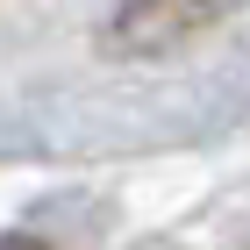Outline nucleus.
I'll return each mask as SVG.
<instances>
[{"instance_id": "obj_1", "label": "nucleus", "mask_w": 250, "mask_h": 250, "mask_svg": "<svg viewBox=\"0 0 250 250\" xmlns=\"http://www.w3.org/2000/svg\"><path fill=\"white\" fill-rule=\"evenodd\" d=\"M208 15H214V0H129L107 29V43L115 50H165V43L193 36Z\"/></svg>"}]
</instances>
